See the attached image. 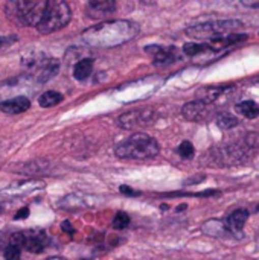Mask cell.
<instances>
[{"mask_svg":"<svg viewBox=\"0 0 259 260\" xmlns=\"http://www.w3.org/2000/svg\"><path fill=\"white\" fill-rule=\"evenodd\" d=\"M139 34V26L130 20H113L84 30V41L98 49H110L131 41Z\"/></svg>","mask_w":259,"mask_h":260,"instance_id":"cell-1","label":"cell"},{"mask_svg":"<svg viewBox=\"0 0 259 260\" xmlns=\"http://www.w3.org/2000/svg\"><path fill=\"white\" fill-rule=\"evenodd\" d=\"M159 152L160 146L157 140L143 133L131 134L128 139L121 142L114 149V154L119 158L125 160H150L157 157Z\"/></svg>","mask_w":259,"mask_h":260,"instance_id":"cell-2","label":"cell"},{"mask_svg":"<svg viewBox=\"0 0 259 260\" xmlns=\"http://www.w3.org/2000/svg\"><path fill=\"white\" fill-rule=\"evenodd\" d=\"M241 27H243V21L240 20H218L211 23L194 24L186 29V34L197 40H215V38L237 34Z\"/></svg>","mask_w":259,"mask_h":260,"instance_id":"cell-3","label":"cell"},{"mask_svg":"<svg viewBox=\"0 0 259 260\" xmlns=\"http://www.w3.org/2000/svg\"><path fill=\"white\" fill-rule=\"evenodd\" d=\"M72 12L66 2L61 0H47L46 12L37 26L40 34H52L63 29L70 21Z\"/></svg>","mask_w":259,"mask_h":260,"instance_id":"cell-4","label":"cell"},{"mask_svg":"<svg viewBox=\"0 0 259 260\" xmlns=\"http://www.w3.org/2000/svg\"><path fill=\"white\" fill-rule=\"evenodd\" d=\"M9 6L14 8L18 21L26 26H38L46 12L47 0H20L9 3Z\"/></svg>","mask_w":259,"mask_h":260,"instance_id":"cell-5","label":"cell"},{"mask_svg":"<svg viewBox=\"0 0 259 260\" xmlns=\"http://www.w3.org/2000/svg\"><path fill=\"white\" fill-rule=\"evenodd\" d=\"M47 238L43 230H26V232H18L12 235L11 238V245L15 247H24L29 253H41L46 247Z\"/></svg>","mask_w":259,"mask_h":260,"instance_id":"cell-6","label":"cell"},{"mask_svg":"<svg viewBox=\"0 0 259 260\" xmlns=\"http://www.w3.org/2000/svg\"><path fill=\"white\" fill-rule=\"evenodd\" d=\"M182 114L189 122L203 123V122L211 120L215 116V107H214V104H208L203 101H194V102H188L182 108Z\"/></svg>","mask_w":259,"mask_h":260,"instance_id":"cell-7","label":"cell"},{"mask_svg":"<svg viewBox=\"0 0 259 260\" xmlns=\"http://www.w3.org/2000/svg\"><path fill=\"white\" fill-rule=\"evenodd\" d=\"M153 119V110H133L118 117V126H121L122 129H134L136 126L150 123Z\"/></svg>","mask_w":259,"mask_h":260,"instance_id":"cell-8","label":"cell"},{"mask_svg":"<svg viewBox=\"0 0 259 260\" xmlns=\"http://www.w3.org/2000/svg\"><path fill=\"white\" fill-rule=\"evenodd\" d=\"M147 53H150L154 59V64L157 67H165L174 61H177L179 58V52L177 47H163V46H148L147 47Z\"/></svg>","mask_w":259,"mask_h":260,"instance_id":"cell-9","label":"cell"},{"mask_svg":"<svg viewBox=\"0 0 259 260\" xmlns=\"http://www.w3.org/2000/svg\"><path fill=\"white\" fill-rule=\"evenodd\" d=\"M114 9H116V3L111 0H92L85 6L87 15L95 20H99V18H104V17L113 14Z\"/></svg>","mask_w":259,"mask_h":260,"instance_id":"cell-10","label":"cell"},{"mask_svg":"<svg viewBox=\"0 0 259 260\" xmlns=\"http://www.w3.org/2000/svg\"><path fill=\"white\" fill-rule=\"evenodd\" d=\"M247 218H249V212L246 209H237L234 210L227 219H226V229L232 233V235H238L241 236V232L247 222Z\"/></svg>","mask_w":259,"mask_h":260,"instance_id":"cell-11","label":"cell"},{"mask_svg":"<svg viewBox=\"0 0 259 260\" xmlns=\"http://www.w3.org/2000/svg\"><path fill=\"white\" fill-rule=\"evenodd\" d=\"M31 101L26 96H17L0 102V110L6 114H20L29 110Z\"/></svg>","mask_w":259,"mask_h":260,"instance_id":"cell-12","label":"cell"},{"mask_svg":"<svg viewBox=\"0 0 259 260\" xmlns=\"http://www.w3.org/2000/svg\"><path fill=\"white\" fill-rule=\"evenodd\" d=\"M229 87H203L197 91V101H203L208 104H212L217 98H220Z\"/></svg>","mask_w":259,"mask_h":260,"instance_id":"cell-13","label":"cell"},{"mask_svg":"<svg viewBox=\"0 0 259 260\" xmlns=\"http://www.w3.org/2000/svg\"><path fill=\"white\" fill-rule=\"evenodd\" d=\"M92 70H93V59L90 58L79 59L73 67V78L78 81H84L92 75Z\"/></svg>","mask_w":259,"mask_h":260,"instance_id":"cell-14","label":"cell"},{"mask_svg":"<svg viewBox=\"0 0 259 260\" xmlns=\"http://www.w3.org/2000/svg\"><path fill=\"white\" fill-rule=\"evenodd\" d=\"M61 101H63V94L58 93V91H53V90L44 91V93L38 98V104H40V107H43V108L55 107V105H58Z\"/></svg>","mask_w":259,"mask_h":260,"instance_id":"cell-15","label":"cell"},{"mask_svg":"<svg viewBox=\"0 0 259 260\" xmlns=\"http://www.w3.org/2000/svg\"><path fill=\"white\" fill-rule=\"evenodd\" d=\"M238 111L243 116H246L247 119H255L259 116L258 104L253 101H244V102L238 104Z\"/></svg>","mask_w":259,"mask_h":260,"instance_id":"cell-16","label":"cell"},{"mask_svg":"<svg viewBox=\"0 0 259 260\" xmlns=\"http://www.w3.org/2000/svg\"><path fill=\"white\" fill-rule=\"evenodd\" d=\"M215 120H217L218 128H221V129H232L238 125V119L231 113H220L215 117Z\"/></svg>","mask_w":259,"mask_h":260,"instance_id":"cell-17","label":"cell"},{"mask_svg":"<svg viewBox=\"0 0 259 260\" xmlns=\"http://www.w3.org/2000/svg\"><path fill=\"white\" fill-rule=\"evenodd\" d=\"M209 50H212L211 46L209 44H203V43L202 44L200 43H188V44L183 46V52L188 56H197V55L206 53Z\"/></svg>","mask_w":259,"mask_h":260,"instance_id":"cell-18","label":"cell"},{"mask_svg":"<svg viewBox=\"0 0 259 260\" xmlns=\"http://www.w3.org/2000/svg\"><path fill=\"white\" fill-rule=\"evenodd\" d=\"M128 224H130V216L125 212H118L111 222L113 229H116V230H124L128 227Z\"/></svg>","mask_w":259,"mask_h":260,"instance_id":"cell-19","label":"cell"},{"mask_svg":"<svg viewBox=\"0 0 259 260\" xmlns=\"http://www.w3.org/2000/svg\"><path fill=\"white\" fill-rule=\"evenodd\" d=\"M177 152H179V155H180V157H183V158H192V157H194V154H195V149H194V145H192L191 142L185 140V142H182V143H180V146H179Z\"/></svg>","mask_w":259,"mask_h":260,"instance_id":"cell-20","label":"cell"},{"mask_svg":"<svg viewBox=\"0 0 259 260\" xmlns=\"http://www.w3.org/2000/svg\"><path fill=\"white\" fill-rule=\"evenodd\" d=\"M20 256H21L20 247L8 245V248L5 250V260H20L21 259Z\"/></svg>","mask_w":259,"mask_h":260,"instance_id":"cell-21","label":"cell"},{"mask_svg":"<svg viewBox=\"0 0 259 260\" xmlns=\"http://www.w3.org/2000/svg\"><path fill=\"white\" fill-rule=\"evenodd\" d=\"M119 190H121V193L128 195V197H136V195H137V193H136L131 187H128V186H121V187H119Z\"/></svg>","mask_w":259,"mask_h":260,"instance_id":"cell-22","label":"cell"},{"mask_svg":"<svg viewBox=\"0 0 259 260\" xmlns=\"http://www.w3.org/2000/svg\"><path fill=\"white\" fill-rule=\"evenodd\" d=\"M27 215H29V209L27 207H23L20 212H17V215H15L14 219H23V218H27Z\"/></svg>","mask_w":259,"mask_h":260,"instance_id":"cell-23","label":"cell"},{"mask_svg":"<svg viewBox=\"0 0 259 260\" xmlns=\"http://www.w3.org/2000/svg\"><path fill=\"white\" fill-rule=\"evenodd\" d=\"M15 41V37L12 35L11 38H6V37H0V47H3V46H9L11 43H14Z\"/></svg>","mask_w":259,"mask_h":260,"instance_id":"cell-24","label":"cell"},{"mask_svg":"<svg viewBox=\"0 0 259 260\" xmlns=\"http://www.w3.org/2000/svg\"><path fill=\"white\" fill-rule=\"evenodd\" d=\"M241 5H244L247 8H255V9L259 8V2H256V0H243Z\"/></svg>","mask_w":259,"mask_h":260,"instance_id":"cell-25","label":"cell"},{"mask_svg":"<svg viewBox=\"0 0 259 260\" xmlns=\"http://www.w3.org/2000/svg\"><path fill=\"white\" fill-rule=\"evenodd\" d=\"M61 227H63V230H66L67 233H73V229H72V225H70L69 222H64Z\"/></svg>","mask_w":259,"mask_h":260,"instance_id":"cell-26","label":"cell"},{"mask_svg":"<svg viewBox=\"0 0 259 260\" xmlns=\"http://www.w3.org/2000/svg\"><path fill=\"white\" fill-rule=\"evenodd\" d=\"M44 260H66L64 257H49V259H44Z\"/></svg>","mask_w":259,"mask_h":260,"instance_id":"cell-27","label":"cell"}]
</instances>
